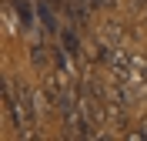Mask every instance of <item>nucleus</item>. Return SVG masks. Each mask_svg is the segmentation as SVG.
<instances>
[{"instance_id": "3", "label": "nucleus", "mask_w": 147, "mask_h": 141, "mask_svg": "<svg viewBox=\"0 0 147 141\" xmlns=\"http://www.w3.org/2000/svg\"><path fill=\"white\" fill-rule=\"evenodd\" d=\"M10 3H13V10H17L20 27H24V30L34 27V7H30V0H10Z\"/></svg>"}, {"instance_id": "11", "label": "nucleus", "mask_w": 147, "mask_h": 141, "mask_svg": "<svg viewBox=\"0 0 147 141\" xmlns=\"http://www.w3.org/2000/svg\"><path fill=\"white\" fill-rule=\"evenodd\" d=\"M144 24H147V7H144Z\"/></svg>"}, {"instance_id": "12", "label": "nucleus", "mask_w": 147, "mask_h": 141, "mask_svg": "<svg viewBox=\"0 0 147 141\" xmlns=\"http://www.w3.org/2000/svg\"><path fill=\"white\" fill-rule=\"evenodd\" d=\"M84 3H94V0H84ZM94 7H97V3H94Z\"/></svg>"}, {"instance_id": "6", "label": "nucleus", "mask_w": 147, "mask_h": 141, "mask_svg": "<svg viewBox=\"0 0 147 141\" xmlns=\"http://www.w3.org/2000/svg\"><path fill=\"white\" fill-rule=\"evenodd\" d=\"M60 47H64L67 54L74 57V61H80L84 57V47H80V37H74L70 30H64V34H60Z\"/></svg>"}, {"instance_id": "8", "label": "nucleus", "mask_w": 147, "mask_h": 141, "mask_svg": "<svg viewBox=\"0 0 147 141\" xmlns=\"http://www.w3.org/2000/svg\"><path fill=\"white\" fill-rule=\"evenodd\" d=\"M94 3H97V7H107V10H110L114 3H117V0H94Z\"/></svg>"}, {"instance_id": "4", "label": "nucleus", "mask_w": 147, "mask_h": 141, "mask_svg": "<svg viewBox=\"0 0 147 141\" xmlns=\"http://www.w3.org/2000/svg\"><path fill=\"white\" fill-rule=\"evenodd\" d=\"M100 37L107 40V44H114V47H117V44H120V37H124V24H120V20H104Z\"/></svg>"}, {"instance_id": "10", "label": "nucleus", "mask_w": 147, "mask_h": 141, "mask_svg": "<svg viewBox=\"0 0 147 141\" xmlns=\"http://www.w3.org/2000/svg\"><path fill=\"white\" fill-rule=\"evenodd\" d=\"M47 3H50V7H57V10L64 7V0H47Z\"/></svg>"}, {"instance_id": "1", "label": "nucleus", "mask_w": 147, "mask_h": 141, "mask_svg": "<svg viewBox=\"0 0 147 141\" xmlns=\"http://www.w3.org/2000/svg\"><path fill=\"white\" fill-rule=\"evenodd\" d=\"M3 118L20 131V138H34V124H37V101L34 91L27 84H17L13 74H3Z\"/></svg>"}, {"instance_id": "7", "label": "nucleus", "mask_w": 147, "mask_h": 141, "mask_svg": "<svg viewBox=\"0 0 147 141\" xmlns=\"http://www.w3.org/2000/svg\"><path fill=\"white\" fill-rule=\"evenodd\" d=\"M127 138H134V141H140V138H144V141H147V121L140 124L137 131H127Z\"/></svg>"}, {"instance_id": "5", "label": "nucleus", "mask_w": 147, "mask_h": 141, "mask_svg": "<svg viewBox=\"0 0 147 141\" xmlns=\"http://www.w3.org/2000/svg\"><path fill=\"white\" fill-rule=\"evenodd\" d=\"M37 14H40V20H44V27L50 30V34H57V7H50L47 0H40V7H37Z\"/></svg>"}, {"instance_id": "9", "label": "nucleus", "mask_w": 147, "mask_h": 141, "mask_svg": "<svg viewBox=\"0 0 147 141\" xmlns=\"http://www.w3.org/2000/svg\"><path fill=\"white\" fill-rule=\"evenodd\" d=\"M130 7H137V10H144V7H147V0H130Z\"/></svg>"}, {"instance_id": "2", "label": "nucleus", "mask_w": 147, "mask_h": 141, "mask_svg": "<svg viewBox=\"0 0 147 141\" xmlns=\"http://www.w3.org/2000/svg\"><path fill=\"white\" fill-rule=\"evenodd\" d=\"M50 57H54V47H47V44H30V64L37 67V71H50Z\"/></svg>"}]
</instances>
